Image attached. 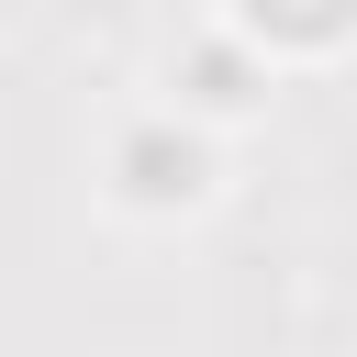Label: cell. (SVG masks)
<instances>
[{
  "mask_svg": "<svg viewBox=\"0 0 357 357\" xmlns=\"http://www.w3.org/2000/svg\"><path fill=\"white\" fill-rule=\"evenodd\" d=\"M257 11H279V22H290V33H324V22H335V11H346V0H257Z\"/></svg>",
  "mask_w": 357,
  "mask_h": 357,
  "instance_id": "1",
  "label": "cell"
}]
</instances>
